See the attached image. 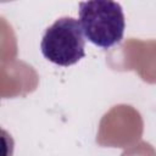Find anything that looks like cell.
I'll use <instances>...</instances> for the list:
<instances>
[{
	"label": "cell",
	"instance_id": "7a4b0ae2",
	"mask_svg": "<svg viewBox=\"0 0 156 156\" xmlns=\"http://www.w3.org/2000/svg\"><path fill=\"white\" fill-rule=\"evenodd\" d=\"M85 40L79 21L73 17H61L46 28L40 49L50 62L58 66H71L85 55Z\"/></svg>",
	"mask_w": 156,
	"mask_h": 156
},
{
	"label": "cell",
	"instance_id": "6da1fadb",
	"mask_svg": "<svg viewBox=\"0 0 156 156\" xmlns=\"http://www.w3.org/2000/svg\"><path fill=\"white\" fill-rule=\"evenodd\" d=\"M79 23L84 37L102 49L118 44L123 38L126 27L121 5L110 0L80 2Z\"/></svg>",
	"mask_w": 156,
	"mask_h": 156
}]
</instances>
